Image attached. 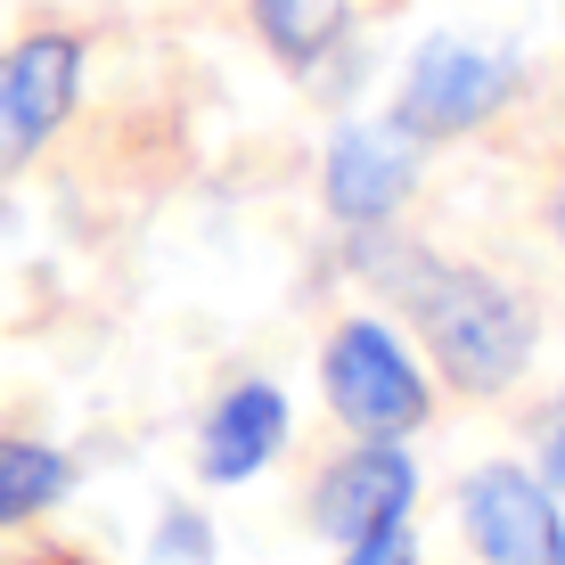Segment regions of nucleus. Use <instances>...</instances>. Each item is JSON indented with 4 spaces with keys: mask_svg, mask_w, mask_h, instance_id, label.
<instances>
[{
    "mask_svg": "<svg viewBox=\"0 0 565 565\" xmlns=\"http://www.w3.org/2000/svg\"><path fill=\"white\" fill-rule=\"evenodd\" d=\"M57 492H66V459L57 451H42V443H0V524L42 516Z\"/></svg>",
    "mask_w": 565,
    "mask_h": 565,
    "instance_id": "9",
    "label": "nucleus"
},
{
    "mask_svg": "<svg viewBox=\"0 0 565 565\" xmlns=\"http://www.w3.org/2000/svg\"><path fill=\"white\" fill-rule=\"evenodd\" d=\"M500 99H509V57L467 42H426L411 83H402V131H467Z\"/></svg>",
    "mask_w": 565,
    "mask_h": 565,
    "instance_id": "4",
    "label": "nucleus"
},
{
    "mask_svg": "<svg viewBox=\"0 0 565 565\" xmlns=\"http://www.w3.org/2000/svg\"><path fill=\"white\" fill-rule=\"evenodd\" d=\"M148 565H213V541H205V516H189V509H172L164 524H156V550Z\"/></svg>",
    "mask_w": 565,
    "mask_h": 565,
    "instance_id": "11",
    "label": "nucleus"
},
{
    "mask_svg": "<svg viewBox=\"0 0 565 565\" xmlns=\"http://www.w3.org/2000/svg\"><path fill=\"white\" fill-rule=\"evenodd\" d=\"M255 17H263V42L296 66L311 50H328V33H337V0H255Z\"/></svg>",
    "mask_w": 565,
    "mask_h": 565,
    "instance_id": "10",
    "label": "nucleus"
},
{
    "mask_svg": "<svg viewBox=\"0 0 565 565\" xmlns=\"http://www.w3.org/2000/svg\"><path fill=\"white\" fill-rule=\"evenodd\" d=\"M344 565H418V550H411L402 524H377L369 541H353V557H344Z\"/></svg>",
    "mask_w": 565,
    "mask_h": 565,
    "instance_id": "12",
    "label": "nucleus"
},
{
    "mask_svg": "<svg viewBox=\"0 0 565 565\" xmlns=\"http://www.w3.org/2000/svg\"><path fill=\"white\" fill-rule=\"evenodd\" d=\"M402 509H411V459H402L394 443H361V451L320 483V509L311 516H320L328 541H369L377 524H402Z\"/></svg>",
    "mask_w": 565,
    "mask_h": 565,
    "instance_id": "6",
    "label": "nucleus"
},
{
    "mask_svg": "<svg viewBox=\"0 0 565 565\" xmlns=\"http://www.w3.org/2000/svg\"><path fill=\"white\" fill-rule=\"evenodd\" d=\"M557 230H565V205H557Z\"/></svg>",
    "mask_w": 565,
    "mask_h": 565,
    "instance_id": "13",
    "label": "nucleus"
},
{
    "mask_svg": "<svg viewBox=\"0 0 565 565\" xmlns=\"http://www.w3.org/2000/svg\"><path fill=\"white\" fill-rule=\"evenodd\" d=\"M279 435H287V402L270 394V385L222 394V411L205 418V476L213 483H246L270 451H279Z\"/></svg>",
    "mask_w": 565,
    "mask_h": 565,
    "instance_id": "8",
    "label": "nucleus"
},
{
    "mask_svg": "<svg viewBox=\"0 0 565 565\" xmlns=\"http://www.w3.org/2000/svg\"><path fill=\"white\" fill-rule=\"evenodd\" d=\"M328 402H337V418L353 426V435H369V443H394V435H411L426 418L418 369L377 320L337 328V344H328Z\"/></svg>",
    "mask_w": 565,
    "mask_h": 565,
    "instance_id": "2",
    "label": "nucleus"
},
{
    "mask_svg": "<svg viewBox=\"0 0 565 565\" xmlns=\"http://www.w3.org/2000/svg\"><path fill=\"white\" fill-rule=\"evenodd\" d=\"M467 533H476L483 565H565V524L550 492L516 467H483L467 483Z\"/></svg>",
    "mask_w": 565,
    "mask_h": 565,
    "instance_id": "5",
    "label": "nucleus"
},
{
    "mask_svg": "<svg viewBox=\"0 0 565 565\" xmlns=\"http://www.w3.org/2000/svg\"><path fill=\"white\" fill-rule=\"evenodd\" d=\"M418 156H411V131H337V148H328V205L344 213V222H377V213L402 205V189H411Z\"/></svg>",
    "mask_w": 565,
    "mask_h": 565,
    "instance_id": "7",
    "label": "nucleus"
},
{
    "mask_svg": "<svg viewBox=\"0 0 565 565\" xmlns=\"http://www.w3.org/2000/svg\"><path fill=\"white\" fill-rule=\"evenodd\" d=\"M426 337H435V361H443L451 385H467V394H500V385L524 369L533 320H524V303L500 296L483 270H459V279H443V296L426 303Z\"/></svg>",
    "mask_w": 565,
    "mask_h": 565,
    "instance_id": "1",
    "label": "nucleus"
},
{
    "mask_svg": "<svg viewBox=\"0 0 565 565\" xmlns=\"http://www.w3.org/2000/svg\"><path fill=\"white\" fill-rule=\"evenodd\" d=\"M74 83H83V50L66 33H33V42H17L0 57V172H17L66 124Z\"/></svg>",
    "mask_w": 565,
    "mask_h": 565,
    "instance_id": "3",
    "label": "nucleus"
}]
</instances>
